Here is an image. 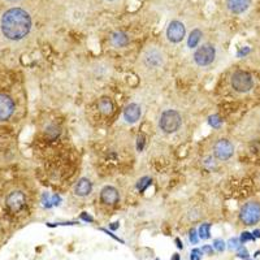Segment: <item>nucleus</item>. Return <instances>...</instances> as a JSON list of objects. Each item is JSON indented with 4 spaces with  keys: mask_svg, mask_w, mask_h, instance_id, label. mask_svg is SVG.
<instances>
[{
    "mask_svg": "<svg viewBox=\"0 0 260 260\" xmlns=\"http://www.w3.org/2000/svg\"><path fill=\"white\" fill-rule=\"evenodd\" d=\"M202 251L206 252L207 255H212V252H213V248H212L211 246H208V244H206V246H203V247H202Z\"/></svg>",
    "mask_w": 260,
    "mask_h": 260,
    "instance_id": "a878e982",
    "label": "nucleus"
},
{
    "mask_svg": "<svg viewBox=\"0 0 260 260\" xmlns=\"http://www.w3.org/2000/svg\"><path fill=\"white\" fill-rule=\"evenodd\" d=\"M91 189H93V183L90 182V179H81L74 186V194L78 196H86L91 193Z\"/></svg>",
    "mask_w": 260,
    "mask_h": 260,
    "instance_id": "4468645a",
    "label": "nucleus"
},
{
    "mask_svg": "<svg viewBox=\"0 0 260 260\" xmlns=\"http://www.w3.org/2000/svg\"><path fill=\"white\" fill-rule=\"evenodd\" d=\"M238 256L240 258H247L248 256V252L246 248H242V250H240V252H238Z\"/></svg>",
    "mask_w": 260,
    "mask_h": 260,
    "instance_id": "c85d7f7f",
    "label": "nucleus"
},
{
    "mask_svg": "<svg viewBox=\"0 0 260 260\" xmlns=\"http://www.w3.org/2000/svg\"><path fill=\"white\" fill-rule=\"evenodd\" d=\"M203 251L200 248H193L190 254V260H200Z\"/></svg>",
    "mask_w": 260,
    "mask_h": 260,
    "instance_id": "aec40b11",
    "label": "nucleus"
},
{
    "mask_svg": "<svg viewBox=\"0 0 260 260\" xmlns=\"http://www.w3.org/2000/svg\"><path fill=\"white\" fill-rule=\"evenodd\" d=\"M172 260H181V258H179V254H173V256H172Z\"/></svg>",
    "mask_w": 260,
    "mask_h": 260,
    "instance_id": "2f4dec72",
    "label": "nucleus"
},
{
    "mask_svg": "<svg viewBox=\"0 0 260 260\" xmlns=\"http://www.w3.org/2000/svg\"><path fill=\"white\" fill-rule=\"evenodd\" d=\"M143 146H145V137H143V135H139L138 139H137V150L142 151Z\"/></svg>",
    "mask_w": 260,
    "mask_h": 260,
    "instance_id": "393cba45",
    "label": "nucleus"
},
{
    "mask_svg": "<svg viewBox=\"0 0 260 260\" xmlns=\"http://www.w3.org/2000/svg\"><path fill=\"white\" fill-rule=\"evenodd\" d=\"M213 248L216 251L223 252L225 250V242L223 240H215L213 241Z\"/></svg>",
    "mask_w": 260,
    "mask_h": 260,
    "instance_id": "412c9836",
    "label": "nucleus"
},
{
    "mask_svg": "<svg viewBox=\"0 0 260 260\" xmlns=\"http://www.w3.org/2000/svg\"><path fill=\"white\" fill-rule=\"evenodd\" d=\"M240 241L242 242V244H244V242H247V241H254V236H252L251 233L244 232V233H242V236H241Z\"/></svg>",
    "mask_w": 260,
    "mask_h": 260,
    "instance_id": "b1692460",
    "label": "nucleus"
},
{
    "mask_svg": "<svg viewBox=\"0 0 260 260\" xmlns=\"http://www.w3.org/2000/svg\"><path fill=\"white\" fill-rule=\"evenodd\" d=\"M107 1H114V0H107Z\"/></svg>",
    "mask_w": 260,
    "mask_h": 260,
    "instance_id": "f704fd0d",
    "label": "nucleus"
},
{
    "mask_svg": "<svg viewBox=\"0 0 260 260\" xmlns=\"http://www.w3.org/2000/svg\"><path fill=\"white\" fill-rule=\"evenodd\" d=\"M215 56H216L215 47L211 45H203L200 46L199 49L195 51L194 60L199 66H207V65L213 63Z\"/></svg>",
    "mask_w": 260,
    "mask_h": 260,
    "instance_id": "423d86ee",
    "label": "nucleus"
},
{
    "mask_svg": "<svg viewBox=\"0 0 260 260\" xmlns=\"http://www.w3.org/2000/svg\"><path fill=\"white\" fill-rule=\"evenodd\" d=\"M233 152H234V147H233L232 142H229L228 139H220L219 142L215 145V147H213V155L219 160H228V159H230Z\"/></svg>",
    "mask_w": 260,
    "mask_h": 260,
    "instance_id": "1a4fd4ad",
    "label": "nucleus"
},
{
    "mask_svg": "<svg viewBox=\"0 0 260 260\" xmlns=\"http://www.w3.org/2000/svg\"><path fill=\"white\" fill-rule=\"evenodd\" d=\"M232 86L238 93H247L254 86L251 74L244 70H238L232 76Z\"/></svg>",
    "mask_w": 260,
    "mask_h": 260,
    "instance_id": "39448f33",
    "label": "nucleus"
},
{
    "mask_svg": "<svg viewBox=\"0 0 260 260\" xmlns=\"http://www.w3.org/2000/svg\"><path fill=\"white\" fill-rule=\"evenodd\" d=\"M200 38H202V32H200L199 29H194V30L190 32L189 38H187V46H189L190 49H194L200 42Z\"/></svg>",
    "mask_w": 260,
    "mask_h": 260,
    "instance_id": "f3484780",
    "label": "nucleus"
},
{
    "mask_svg": "<svg viewBox=\"0 0 260 260\" xmlns=\"http://www.w3.org/2000/svg\"><path fill=\"white\" fill-rule=\"evenodd\" d=\"M181 124H182V117L177 111L168 110L162 112V117H160V128L162 131H165L168 134L175 133L179 129Z\"/></svg>",
    "mask_w": 260,
    "mask_h": 260,
    "instance_id": "f03ea898",
    "label": "nucleus"
},
{
    "mask_svg": "<svg viewBox=\"0 0 260 260\" xmlns=\"http://www.w3.org/2000/svg\"><path fill=\"white\" fill-rule=\"evenodd\" d=\"M118 191L112 186H106L100 193V199L104 204H116L118 202Z\"/></svg>",
    "mask_w": 260,
    "mask_h": 260,
    "instance_id": "9b49d317",
    "label": "nucleus"
},
{
    "mask_svg": "<svg viewBox=\"0 0 260 260\" xmlns=\"http://www.w3.org/2000/svg\"><path fill=\"white\" fill-rule=\"evenodd\" d=\"M142 63L147 69H159L164 64V53L160 49L151 47L143 53Z\"/></svg>",
    "mask_w": 260,
    "mask_h": 260,
    "instance_id": "20e7f679",
    "label": "nucleus"
},
{
    "mask_svg": "<svg viewBox=\"0 0 260 260\" xmlns=\"http://www.w3.org/2000/svg\"><path fill=\"white\" fill-rule=\"evenodd\" d=\"M156 260H160V259H156Z\"/></svg>",
    "mask_w": 260,
    "mask_h": 260,
    "instance_id": "c9c22d12",
    "label": "nucleus"
},
{
    "mask_svg": "<svg viewBox=\"0 0 260 260\" xmlns=\"http://www.w3.org/2000/svg\"><path fill=\"white\" fill-rule=\"evenodd\" d=\"M186 29L182 22L179 21H172L167 28V38L172 43H179L185 38Z\"/></svg>",
    "mask_w": 260,
    "mask_h": 260,
    "instance_id": "6e6552de",
    "label": "nucleus"
},
{
    "mask_svg": "<svg viewBox=\"0 0 260 260\" xmlns=\"http://www.w3.org/2000/svg\"><path fill=\"white\" fill-rule=\"evenodd\" d=\"M240 219L244 225H255L260 221V204L248 202L241 208Z\"/></svg>",
    "mask_w": 260,
    "mask_h": 260,
    "instance_id": "7ed1b4c3",
    "label": "nucleus"
},
{
    "mask_svg": "<svg viewBox=\"0 0 260 260\" xmlns=\"http://www.w3.org/2000/svg\"><path fill=\"white\" fill-rule=\"evenodd\" d=\"M32 17L25 9L11 8L1 16L0 29L9 41H21L32 30Z\"/></svg>",
    "mask_w": 260,
    "mask_h": 260,
    "instance_id": "f257e3e1",
    "label": "nucleus"
},
{
    "mask_svg": "<svg viewBox=\"0 0 260 260\" xmlns=\"http://www.w3.org/2000/svg\"><path fill=\"white\" fill-rule=\"evenodd\" d=\"M220 124H221V120H220V117L217 114H213V116L210 117V125L211 126H213V128H219Z\"/></svg>",
    "mask_w": 260,
    "mask_h": 260,
    "instance_id": "4be33fe9",
    "label": "nucleus"
},
{
    "mask_svg": "<svg viewBox=\"0 0 260 260\" xmlns=\"http://www.w3.org/2000/svg\"><path fill=\"white\" fill-rule=\"evenodd\" d=\"M196 230L195 229H191L190 230V234H189V240H190L191 244H198V240H199V236L196 234Z\"/></svg>",
    "mask_w": 260,
    "mask_h": 260,
    "instance_id": "5701e85b",
    "label": "nucleus"
},
{
    "mask_svg": "<svg viewBox=\"0 0 260 260\" xmlns=\"http://www.w3.org/2000/svg\"><path fill=\"white\" fill-rule=\"evenodd\" d=\"M176 246H177V247H179V250H181V248H183L182 242H181V240H179V238H177V240H176Z\"/></svg>",
    "mask_w": 260,
    "mask_h": 260,
    "instance_id": "c756f323",
    "label": "nucleus"
},
{
    "mask_svg": "<svg viewBox=\"0 0 260 260\" xmlns=\"http://www.w3.org/2000/svg\"><path fill=\"white\" fill-rule=\"evenodd\" d=\"M150 183H151L150 177H143V179H139V182L137 183V189H138L139 191H145L147 186H150Z\"/></svg>",
    "mask_w": 260,
    "mask_h": 260,
    "instance_id": "6ab92c4d",
    "label": "nucleus"
},
{
    "mask_svg": "<svg viewBox=\"0 0 260 260\" xmlns=\"http://www.w3.org/2000/svg\"><path fill=\"white\" fill-rule=\"evenodd\" d=\"M7 207L11 212L13 213H17V212H20L22 208L25 207V204H26V196L22 191H13L11 194L7 196Z\"/></svg>",
    "mask_w": 260,
    "mask_h": 260,
    "instance_id": "0eeeda50",
    "label": "nucleus"
},
{
    "mask_svg": "<svg viewBox=\"0 0 260 260\" xmlns=\"http://www.w3.org/2000/svg\"><path fill=\"white\" fill-rule=\"evenodd\" d=\"M7 1H9V3H18L21 0H7Z\"/></svg>",
    "mask_w": 260,
    "mask_h": 260,
    "instance_id": "473e14b6",
    "label": "nucleus"
},
{
    "mask_svg": "<svg viewBox=\"0 0 260 260\" xmlns=\"http://www.w3.org/2000/svg\"><path fill=\"white\" fill-rule=\"evenodd\" d=\"M15 111V103L8 95L0 94V121L8 120Z\"/></svg>",
    "mask_w": 260,
    "mask_h": 260,
    "instance_id": "9d476101",
    "label": "nucleus"
},
{
    "mask_svg": "<svg viewBox=\"0 0 260 260\" xmlns=\"http://www.w3.org/2000/svg\"><path fill=\"white\" fill-rule=\"evenodd\" d=\"M254 234H255L256 237H260V232H259V230H256V232H254Z\"/></svg>",
    "mask_w": 260,
    "mask_h": 260,
    "instance_id": "72a5a7b5",
    "label": "nucleus"
},
{
    "mask_svg": "<svg viewBox=\"0 0 260 260\" xmlns=\"http://www.w3.org/2000/svg\"><path fill=\"white\" fill-rule=\"evenodd\" d=\"M118 227H120V225H118V223H112V225H111V229H112V230H116V229H118Z\"/></svg>",
    "mask_w": 260,
    "mask_h": 260,
    "instance_id": "7c9ffc66",
    "label": "nucleus"
},
{
    "mask_svg": "<svg viewBox=\"0 0 260 260\" xmlns=\"http://www.w3.org/2000/svg\"><path fill=\"white\" fill-rule=\"evenodd\" d=\"M229 247L230 248L238 247V240H237V238H233V240L229 241Z\"/></svg>",
    "mask_w": 260,
    "mask_h": 260,
    "instance_id": "bb28decb",
    "label": "nucleus"
},
{
    "mask_svg": "<svg viewBox=\"0 0 260 260\" xmlns=\"http://www.w3.org/2000/svg\"><path fill=\"white\" fill-rule=\"evenodd\" d=\"M124 117L129 124H134L139 120L141 117V107L135 103H131L129 106L126 107L124 111Z\"/></svg>",
    "mask_w": 260,
    "mask_h": 260,
    "instance_id": "ddd939ff",
    "label": "nucleus"
},
{
    "mask_svg": "<svg viewBox=\"0 0 260 260\" xmlns=\"http://www.w3.org/2000/svg\"><path fill=\"white\" fill-rule=\"evenodd\" d=\"M98 108L104 116H110L114 112V103H112L110 98H102L98 103Z\"/></svg>",
    "mask_w": 260,
    "mask_h": 260,
    "instance_id": "2eb2a0df",
    "label": "nucleus"
},
{
    "mask_svg": "<svg viewBox=\"0 0 260 260\" xmlns=\"http://www.w3.org/2000/svg\"><path fill=\"white\" fill-rule=\"evenodd\" d=\"M251 4V0H227L228 9L232 13H244Z\"/></svg>",
    "mask_w": 260,
    "mask_h": 260,
    "instance_id": "f8f14e48",
    "label": "nucleus"
},
{
    "mask_svg": "<svg viewBox=\"0 0 260 260\" xmlns=\"http://www.w3.org/2000/svg\"><path fill=\"white\" fill-rule=\"evenodd\" d=\"M81 219L82 220H85V221H89V223H93V217L91 216H89L86 212H83L81 215Z\"/></svg>",
    "mask_w": 260,
    "mask_h": 260,
    "instance_id": "cd10ccee",
    "label": "nucleus"
},
{
    "mask_svg": "<svg viewBox=\"0 0 260 260\" xmlns=\"http://www.w3.org/2000/svg\"><path fill=\"white\" fill-rule=\"evenodd\" d=\"M210 230H211V224L204 223L202 224L198 229V236H199L200 240H208L210 238Z\"/></svg>",
    "mask_w": 260,
    "mask_h": 260,
    "instance_id": "a211bd4d",
    "label": "nucleus"
},
{
    "mask_svg": "<svg viewBox=\"0 0 260 260\" xmlns=\"http://www.w3.org/2000/svg\"><path fill=\"white\" fill-rule=\"evenodd\" d=\"M111 42L114 47H125L128 45V35L124 32H114L111 37Z\"/></svg>",
    "mask_w": 260,
    "mask_h": 260,
    "instance_id": "dca6fc26",
    "label": "nucleus"
}]
</instances>
